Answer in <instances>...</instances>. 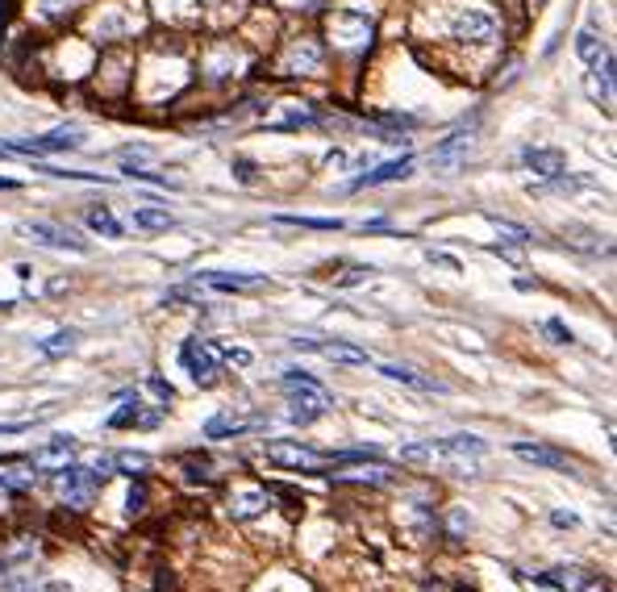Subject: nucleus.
I'll use <instances>...</instances> for the list:
<instances>
[{
	"mask_svg": "<svg viewBox=\"0 0 617 592\" xmlns=\"http://www.w3.org/2000/svg\"><path fill=\"white\" fill-rule=\"evenodd\" d=\"M267 505H272V488H250V493H238V496H233L230 513L238 517V522H250V517H259Z\"/></svg>",
	"mask_w": 617,
	"mask_h": 592,
	"instance_id": "nucleus-15",
	"label": "nucleus"
},
{
	"mask_svg": "<svg viewBox=\"0 0 617 592\" xmlns=\"http://www.w3.org/2000/svg\"><path fill=\"white\" fill-rule=\"evenodd\" d=\"M88 230H97V234H105V238H122L125 234V225L113 217L109 209H88Z\"/></svg>",
	"mask_w": 617,
	"mask_h": 592,
	"instance_id": "nucleus-21",
	"label": "nucleus"
},
{
	"mask_svg": "<svg viewBox=\"0 0 617 592\" xmlns=\"http://www.w3.org/2000/svg\"><path fill=\"white\" fill-rule=\"evenodd\" d=\"M213 346H218V359L230 363V367H250V359H255L247 346H221V343H213Z\"/></svg>",
	"mask_w": 617,
	"mask_h": 592,
	"instance_id": "nucleus-26",
	"label": "nucleus"
},
{
	"mask_svg": "<svg viewBox=\"0 0 617 592\" xmlns=\"http://www.w3.org/2000/svg\"><path fill=\"white\" fill-rule=\"evenodd\" d=\"M0 572H4V564H0Z\"/></svg>",
	"mask_w": 617,
	"mask_h": 592,
	"instance_id": "nucleus-37",
	"label": "nucleus"
},
{
	"mask_svg": "<svg viewBox=\"0 0 617 592\" xmlns=\"http://www.w3.org/2000/svg\"><path fill=\"white\" fill-rule=\"evenodd\" d=\"M280 388L292 397L297 409H309V414H329V409H334V397L317 384L313 375H305V372H289L284 380H280Z\"/></svg>",
	"mask_w": 617,
	"mask_h": 592,
	"instance_id": "nucleus-1",
	"label": "nucleus"
},
{
	"mask_svg": "<svg viewBox=\"0 0 617 592\" xmlns=\"http://www.w3.org/2000/svg\"><path fill=\"white\" fill-rule=\"evenodd\" d=\"M125 509H130V513H142V509H146V488H142V484H134V488L125 493Z\"/></svg>",
	"mask_w": 617,
	"mask_h": 592,
	"instance_id": "nucleus-27",
	"label": "nucleus"
},
{
	"mask_svg": "<svg viewBox=\"0 0 617 592\" xmlns=\"http://www.w3.org/2000/svg\"><path fill=\"white\" fill-rule=\"evenodd\" d=\"M513 454H518V459H526V463H538V468H550V471L567 468V454H563V451H555V446H538V442H513Z\"/></svg>",
	"mask_w": 617,
	"mask_h": 592,
	"instance_id": "nucleus-14",
	"label": "nucleus"
},
{
	"mask_svg": "<svg viewBox=\"0 0 617 592\" xmlns=\"http://www.w3.org/2000/svg\"><path fill=\"white\" fill-rule=\"evenodd\" d=\"M117 159H122V163H134V159H151V146H125V151H117Z\"/></svg>",
	"mask_w": 617,
	"mask_h": 592,
	"instance_id": "nucleus-29",
	"label": "nucleus"
},
{
	"mask_svg": "<svg viewBox=\"0 0 617 592\" xmlns=\"http://www.w3.org/2000/svg\"><path fill=\"white\" fill-rule=\"evenodd\" d=\"M280 71L284 75H313V71H321V46L309 38L292 42L289 51H284V59H280Z\"/></svg>",
	"mask_w": 617,
	"mask_h": 592,
	"instance_id": "nucleus-8",
	"label": "nucleus"
},
{
	"mask_svg": "<svg viewBox=\"0 0 617 592\" xmlns=\"http://www.w3.org/2000/svg\"><path fill=\"white\" fill-rule=\"evenodd\" d=\"M196 284L218 288V292H250V288H263L267 276H247V272H196Z\"/></svg>",
	"mask_w": 617,
	"mask_h": 592,
	"instance_id": "nucleus-10",
	"label": "nucleus"
},
{
	"mask_svg": "<svg viewBox=\"0 0 617 592\" xmlns=\"http://www.w3.org/2000/svg\"><path fill=\"white\" fill-rule=\"evenodd\" d=\"M0 21H4V0H0Z\"/></svg>",
	"mask_w": 617,
	"mask_h": 592,
	"instance_id": "nucleus-35",
	"label": "nucleus"
},
{
	"mask_svg": "<svg viewBox=\"0 0 617 592\" xmlns=\"http://www.w3.org/2000/svg\"><path fill=\"white\" fill-rule=\"evenodd\" d=\"M34 430V422H0V438H9V434H26Z\"/></svg>",
	"mask_w": 617,
	"mask_h": 592,
	"instance_id": "nucleus-31",
	"label": "nucleus"
},
{
	"mask_svg": "<svg viewBox=\"0 0 617 592\" xmlns=\"http://www.w3.org/2000/svg\"><path fill=\"white\" fill-rule=\"evenodd\" d=\"M576 51H580V59H584V63L592 67V63H597V59H601L609 46L597 38V29H580V34H576Z\"/></svg>",
	"mask_w": 617,
	"mask_h": 592,
	"instance_id": "nucleus-22",
	"label": "nucleus"
},
{
	"mask_svg": "<svg viewBox=\"0 0 617 592\" xmlns=\"http://www.w3.org/2000/svg\"><path fill=\"white\" fill-rule=\"evenodd\" d=\"M380 372L388 375V380H397V384H409V388H422V392H447V384L442 380H430V375L413 372V367H405V363H384Z\"/></svg>",
	"mask_w": 617,
	"mask_h": 592,
	"instance_id": "nucleus-16",
	"label": "nucleus"
},
{
	"mask_svg": "<svg viewBox=\"0 0 617 592\" xmlns=\"http://www.w3.org/2000/svg\"><path fill=\"white\" fill-rule=\"evenodd\" d=\"M451 38L459 42H493L496 38V17L484 9H463L451 17Z\"/></svg>",
	"mask_w": 617,
	"mask_h": 592,
	"instance_id": "nucleus-5",
	"label": "nucleus"
},
{
	"mask_svg": "<svg viewBox=\"0 0 617 592\" xmlns=\"http://www.w3.org/2000/svg\"><path fill=\"white\" fill-rule=\"evenodd\" d=\"M247 430H255V422H238V417H230V414H218L205 422V438H238V434H247Z\"/></svg>",
	"mask_w": 617,
	"mask_h": 592,
	"instance_id": "nucleus-17",
	"label": "nucleus"
},
{
	"mask_svg": "<svg viewBox=\"0 0 617 592\" xmlns=\"http://www.w3.org/2000/svg\"><path fill=\"white\" fill-rule=\"evenodd\" d=\"M584 88H589V97L597 105H613V55L609 51L592 63V71L584 75Z\"/></svg>",
	"mask_w": 617,
	"mask_h": 592,
	"instance_id": "nucleus-11",
	"label": "nucleus"
},
{
	"mask_svg": "<svg viewBox=\"0 0 617 592\" xmlns=\"http://www.w3.org/2000/svg\"><path fill=\"white\" fill-rule=\"evenodd\" d=\"M38 351L46 359H59V355H67V351H75V334L71 330H59V334H51L46 343H38Z\"/></svg>",
	"mask_w": 617,
	"mask_h": 592,
	"instance_id": "nucleus-23",
	"label": "nucleus"
},
{
	"mask_svg": "<svg viewBox=\"0 0 617 592\" xmlns=\"http://www.w3.org/2000/svg\"><path fill=\"white\" fill-rule=\"evenodd\" d=\"M292 346L297 351H317V355H326L329 363H343V367H363L368 363V351H359V346L351 343H326V338H292Z\"/></svg>",
	"mask_w": 617,
	"mask_h": 592,
	"instance_id": "nucleus-6",
	"label": "nucleus"
},
{
	"mask_svg": "<svg viewBox=\"0 0 617 592\" xmlns=\"http://www.w3.org/2000/svg\"><path fill=\"white\" fill-rule=\"evenodd\" d=\"M542 584H550V588H563V592H576L580 584H584V572H580V567H555V572H542Z\"/></svg>",
	"mask_w": 617,
	"mask_h": 592,
	"instance_id": "nucleus-18",
	"label": "nucleus"
},
{
	"mask_svg": "<svg viewBox=\"0 0 617 592\" xmlns=\"http://www.w3.org/2000/svg\"><path fill=\"white\" fill-rule=\"evenodd\" d=\"M233 176L242 179V184H255V179H259V176H255V163H247V159H238V163H233Z\"/></svg>",
	"mask_w": 617,
	"mask_h": 592,
	"instance_id": "nucleus-30",
	"label": "nucleus"
},
{
	"mask_svg": "<svg viewBox=\"0 0 617 592\" xmlns=\"http://www.w3.org/2000/svg\"><path fill=\"white\" fill-rule=\"evenodd\" d=\"M179 359H184V367H188V372H193V380L196 384H213V380H218V346L213 343H201V338H188V343L179 346Z\"/></svg>",
	"mask_w": 617,
	"mask_h": 592,
	"instance_id": "nucleus-4",
	"label": "nucleus"
},
{
	"mask_svg": "<svg viewBox=\"0 0 617 592\" xmlns=\"http://www.w3.org/2000/svg\"><path fill=\"white\" fill-rule=\"evenodd\" d=\"M21 234L42 242V247H55V250H75V255L88 250L83 238H75L71 230H63V225H51V221H29V225H21Z\"/></svg>",
	"mask_w": 617,
	"mask_h": 592,
	"instance_id": "nucleus-7",
	"label": "nucleus"
},
{
	"mask_svg": "<svg viewBox=\"0 0 617 592\" xmlns=\"http://www.w3.org/2000/svg\"><path fill=\"white\" fill-rule=\"evenodd\" d=\"M113 468L122 471V476H146V468H151V454H142V451H117V454H113Z\"/></svg>",
	"mask_w": 617,
	"mask_h": 592,
	"instance_id": "nucleus-20",
	"label": "nucleus"
},
{
	"mask_svg": "<svg viewBox=\"0 0 617 592\" xmlns=\"http://www.w3.org/2000/svg\"><path fill=\"white\" fill-rule=\"evenodd\" d=\"M576 592H613V588H609V580H592V576H589Z\"/></svg>",
	"mask_w": 617,
	"mask_h": 592,
	"instance_id": "nucleus-33",
	"label": "nucleus"
},
{
	"mask_svg": "<svg viewBox=\"0 0 617 592\" xmlns=\"http://www.w3.org/2000/svg\"><path fill=\"white\" fill-rule=\"evenodd\" d=\"M275 221H284V225H305V230H343L338 217H297V213H280Z\"/></svg>",
	"mask_w": 617,
	"mask_h": 592,
	"instance_id": "nucleus-25",
	"label": "nucleus"
},
{
	"mask_svg": "<svg viewBox=\"0 0 617 592\" xmlns=\"http://www.w3.org/2000/svg\"><path fill=\"white\" fill-rule=\"evenodd\" d=\"M71 459H75V438H71V434H59V438H51L46 446H38V451H34L29 468H38V471H59V468H67Z\"/></svg>",
	"mask_w": 617,
	"mask_h": 592,
	"instance_id": "nucleus-9",
	"label": "nucleus"
},
{
	"mask_svg": "<svg viewBox=\"0 0 617 592\" xmlns=\"http://www.w3.org/2000/svg\"><path fill=\"white\" fill-rule=\"evenodd\" d=\"M151 392H154V397H163V400H171V397H176V388L167 384V380H159V375H154V380H151Z\"/></svg>",
	"mask_w": 617,
	"mask_h": 592,
	"instance_id": "nucleus-32",
	"label": "nucleus"
},
{
	"mask_svg": "<svg viewBox=\"0 0 617 592\" xmlns=\"http://www.w3.org/2000/svg\"><path fill=\"white\" fill-rule=\"evenodd\" d=\"M542 330L550 334V343H572V330H567V326H563V321H547V326H542Z\"/></svg>",
	"mask_w": 617,
	"mask_h": 592,
	"instance_id": "nucleus-28",
	"label": "nucleus"
},
{
	"mask_svg": "<svg viewBox=\"0 0 617 592\" xmlns=\"http://www.w3.org/2000/svg\"><path fill=\"white\" fill-rule=\"evenodd\" d=\"M413 171V159L405 154V159H392V163H380L371 167V171H363L359 179H351V188H380V184H397V179H405Z\"/></svg>",
	"mask_w": 617,
	"mask_h": 592,
	"instance_id": "nucleus-13",
	"label": "nucleus"
},
{
	"mask_svg": "<svg viewBox=\"0 0 617 592\" xmlns=\"http://www.w3.org/2000/svg\"><path fill=\"white\" fill-rule=\"evenodd\" d=\"M550 522H555V525H567V530H572V525H576V513H555Z\"/></svg>",
	"mask_w": 617,
	"mask_h": 592,
	"instance_id": "nucleus-34",
	"label": "nucleus"
},
{
	"mask_svg": "<svg viewBox=\"0 0 617 592\" xmlns=\"http://www.w3.org/2000/svg\"><path fill=\"white\" fill-rule=\"evenodd\" d=\"M521 159H526V167H530L534 176H542V179L563 176V167H567V154H563L559 146H526Z\"/></svg>",
	"mask_w": 617,
	"mask_h": 592,
	"instance_id": "nucleus-12",
	"label": "nucleus"
},
{
	"mask_svg": "<svg viewBox=\"0 0 617 592\" xmlns=\"http://www.w3.org/2000/svg\"><path fill=\"white\" fill-rule=\"evenodd\" d=\"M263 451H267L272 463L292 468V471H321V463H326V454H321V451L305 446V442H292V438H275V442H267Z\"/></svg>",
	"mask_w": 617,
	"mask_h": 592,
	"instance_id": "nucleus-2",
	"label": "nucleus"
},
{
	"mask_svg": "<svg viewBox=\"0 0 617 592\" xmlns=\"http://www.w3.org/2000/svg\"><path fill=\"white\" fill-rule=\"evenodd\" d=\"M493 225H496V234L505 238V242H534V230H526V225H518V221H505V217H493Z\"/></svg>",
	"mask_w": 617,
	"mask_h": 592,
	"instance_id": "nucleus-24",
	"label": "nucleus"
},
{
	"mask_svg": "<svg viewBox=\"0 0 617 592\" xmlns=\"http://www.w3.org/2000/svg\"><path fill=\"white\" fill-rule=\"evenodd\" d=\"M134 230H171L176 217L167 213V209H134Z\"/></svg>",
	"mask_w": 617,
	"mask_h": 592,
	"instance_id": "nucleus-19",
	"label": "nucleus"
},
{
	"mask_svg": "<svg viewBox=\"0 0 617 592\" xmlns=\"http://www.w3.org/2000/svg\"><path fill=\"white\" fill-rule=\"evenodd\" d=\"M55 484H59V493H63V501H67L71 509H83L92 496H97V476L88 468H75V463H67V468H59L55 471Z\"/></svg>",
	"mask_w": 617,
	"mask_h": 592,
	"instance_id": "nucleus-3",
	"label": "nucleus"
},
{
	"mask_svg": "<svg viewBox=\"0 0 617 592\" xmlns=\"http://www.w3.org/2000/svg\"><path fill=\"white\" fill-rule=\"evenodd\" d=\"M538 4H547V0H534V9H538Z\"/></svg>",
	"mask_w": 617,
	"mask_h": 592,
	"instance_id": "nucleus-36",
	"label": "nucleus"
}]
</instances>
